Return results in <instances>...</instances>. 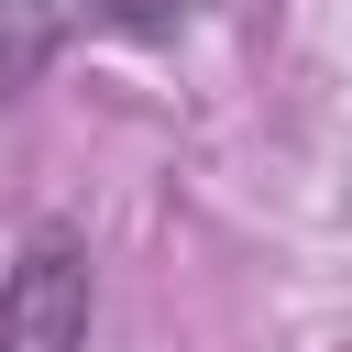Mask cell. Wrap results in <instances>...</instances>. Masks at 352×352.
Returning a JSON list of instances; mask_svg holds the SVG:
<instances>
[{
  "label": "cell",
  "instance_id": "2",
  "mask_svg": "<svg viewBox=\"0 0 352 352\" xmlns=\"http://www.w3.org/2000/svg\"><path fill=\"white\" fill-rule=\"evenodd\" d=\"M198 0H0V99H22L66 33H176Z\"/></svg>",
  "mask_w": 352,
  "mask_h": 352
},
{
  "label": "cell",
  "instance_id": "1",
  "mask_svg": "<svg viewBox=\"0 0 352 352\" xmlns=\"http://www.w3.org/2000/svg\"><path fill=\"white\" fill-rule=\"evenodd\" d=\"M99 319V264L77 220H33L0 264V352H88Z\"/></svg>",
  "mask_w": 352,
  "mask_h": 352
}]
</instances>
